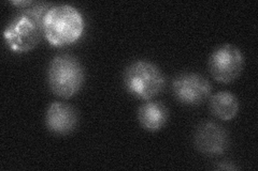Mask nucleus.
Here are the masks:
<instances>
[{"label":"nucleus","mask_w":258,"mask_h":171,"mask_svg":"<svg viewBox=\"0 0 258 171\" xmlns=\"http://www.w3.org/2000/svg\"><path fill=\"white\" fill-rule=\"evenodd\" d=\"M216 169H221V170H237L238 169V167L237 166H235L233 164H230L229 166L227 165V161H223V162H221V164L219 165V166H216Z\"/></svg>","instance_id":"obj_12"},{"label":"nucleus","mask_w":258,"mask_h":171,"mask_svg":"<svg viewBox=\"0 0 258 171\" xmlns=\"http://www.w3.org/2000/svg\"><path fill=\"white\" fill-rule=\"evenodd\" d=\"M209 108L212 115L222 121H230L235 118L240 108L237 96L229 91H220L209 97Z\"/></svg>","instance_id":"obj_10"},{"label":"nucleus","mask_w":258,"mask_h":171,"mask_svg":"<svg viewBox=\"0 0 258 171\" xmlns=\"http://www.w3.org/2000/svg\"><path fill=\"white\" fill-rule=\"evenodd\" d=\"M10 4L20 8V9H25V8L32 6L35 3L31 2V0H18V2H10Z\"/></svg>","instance_id":"obj_11"},{"label":"nucleus","mask_w":258,"mask_h":171,"mask_svg":"<svg viewBox=\"0 0 258 171\" xmlns=\"http://www.w3.org/2000/svg\"><path fill=\"white\" fill-rule=\"evenodd\" d=\"M52 6L35 3L16 13L4 30V40L14 53H27L39 45L44 37L43 20Z\"/></svg>","instance_id":"obj_1"},{"label":"nucleus","mask_w":258,"mask_h":171,"mask_svg":"<svg viewBox=\"0 0 258 171\" xmlns=\"http://www.w3.org/2000/svg\"><path fill=\"white\" fill-rule=\"evenodd\" d=\"M79 124L77 109L67 103L53 102L46 109L45 125L54 135L64 136L76 131Z\"/></svg>","instance_id":"obj_8"},{"label":"nucleus","mask_w":258,"mask_h":171,"mask_svg":"<svg viewBox=\"0 0 258 171\" xmlns=\"http://www.w3.org/2000/svg\"><path fill=\"white\" fill-rule=\"evenodd\" d=\"M85 29L83 15L70 5L52 6L43 20L44 38L56 47L74 44Z\"/></svg>","instance_id":"obj_2"},{"label":"nucleus","mask_w":258,"mask_h":171,"mask_svg":"<svg viewBox=\"0 0 258 171\" xmlns=\"http://www.w3.org/2000/svg\"><path fill=\"white\" fill-rule=\"evenodd\" d=\"M85 71L78 58L71 55H57L47 69V84L51 91L61 99H70L82 88Z\"/></svg>","instance_id":"obj_3"},{"label":"nucleus","mask_w":258,"mask_h":171,"mask_svg":"<svg viewBox=\"0 0 258 171\" xmlns=\"http://www.w3.org/2000/svg\"><path fill=\"white\" fill-rule=\"evenodd\" d=\"M175 99L188 106H197L205 103L212 93L211 83L201 74L186 72L177 74L171 84Z\"/></svg>","instance_id":"obj_6"},{"label":"nucleus","mask_w":258,"mask_h":171,"mask_svg":"<svg viewBox=\"0 0 258 171\" xmlns=\"http://www.w3.org/2000/svg\"><path fill=\"white\" fill-rule=\"evenodd\" d=\"M194 144L204 155L221 156L228 150L230 139L226 129L212 121L201 122L194 133Z\"/></svg>","instance_id":"obj_7"},{"label":"nucleus","mask_w":258,"mask_h":171,"mask_svg":"<svg viewBox=\"0 0 258 171\" xmlns=\"http://www.w3.org/2000/svg\"><path fill=\"white\" fill-rule=\"evenodd\" d=\"M209 71L212 77L221 84H230L240 77L244 68V56L239 47L224 44L211 54Z\"/></svg>","instance_id":"obj_5"},{"label":"nucleus","mask_w":258,"mask_h":171,"mask_svg":"<svg viewBox=\"0 0 258 171\" xmlns=\"http://www.w3.org/2000/svg\"><path fill=\"white\" fill-rule=\"evenodd\" d=\"M126 90L139 100L150 101L164 90L166 79L164 73L148 60L132 62L124 72Z\"/></svg>","instance_id":"obj_4"},{"label":"nucleus","mask_w":258,"mask_h":171,"mask_svg":"<svg viewBox=\"0 0 258 171\" xmlns=\"http://www.w3.org/2000/svg\"><path fill=\"white\" fill-rule=\"evenodd\" d=\"M138 121L140 125L149 132H158L169 119L167 106L159 101H147L138 109Z\"/></svg>","instance_id":"obj_9"}]
</instances>
